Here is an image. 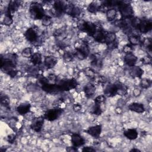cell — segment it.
<instances>
[{
	"mask_svg": "<svg viewBox=\"0 0 152 152\" xmlns=\"http://www.w3.org/2000/svg\"><path fill=\"white\" fill-rule=\"evenodd\" d=\"M142 45L147 49V50H148L150 52H151V40L150 38H146L145 39L143 40V41L142 42Z\"/></svg>",
	"mask_w": 152,
	"mask_h": 152,
	"instance_id": "obj_37",
	"label": "cell"
},
{
	"mask_svg": "<svg viewBox=\"0 0 152 152\" xmlns=\"http://www.w3.org/2000/svg\"><path fill=\"white\" fill-rule=\"evenodd\" d=\"M66 150L68 151H75L77 150V148L75 147L74 146L72 147H68L66 148Z\"/></svg>",
	"mask_w": 152,
	"mask_h": 152,
	"instance_id": "obj_47",
	"label": "cell"
},
{
	"mask_svg": "<svg viewBox=\"0 0 152 152\" xmlns=\"http://www.w3.org/2000/svg\"><path fill=\"white\" fill-rule=\"evenodd\" d=\"M81 14V10L79 7H77V6H74L73 7V9L71 12V14L70 15L72 17H74V18H77Z\"/></svg>",
	"mask_w": 152,
	"mask_h": 152,
	"instance_id": "obj_36",
	"label": "cell"
},
{
	"mask_svg": "<svg viewBox=\"0 0 152 152\" xmlns=\"http://www.w3.org/2000/svg\"><path fill=\"white\" fill-rule=\"evenodd\" d=\"M15 56L16 55L14 53L7 54L4 56L1 55V69L11 77H15L18 72L15 69Z\"/></svg>",
	"mask_w": 152,
	"mask_h": 152,
	"instance_id": "obj_1",
	"label": "cell"
},
{
	"mask_svg": "<svg viewBox=\"0 0 152 152\" xmlns=\"http://www.w3.org/2000/svg\"><path fill=\"white\" fill-rule=\"evenodd\" d=\"M118 8L122 15V18L131 19L134 17V10L130 4L121 1Z\"/></svg>",
	"mask_w": 152,
	"mask_h": 152,
	"instance_id": "obj_4",
	"label": "cell"
},
{
	"mask_svg": "<svg viewBox=\"0 0 152 152\" xmlns=\"http://www.w3.org/2000/svg\"><path fill=\"white\" fill-rule=\"evenodd\" d=\"M116 36L115 33L106 32L104 37V43L108 46L114 43L115 42H116Z\"/></svg>",
	"mask_w": 152,
	"mask_h": 152,
	"instance_id": "obj_24",
	"label": "cell"
},
{
	"mask_svg": "<svg viewBox=\"0 0 152 152\" xmlns=\"http://www.w3.org/2000/svg\"><path fill=\"white\" fill-rule=\"evenodd\" d=\"M20 7V2L17 1H11L8 5L7 10H8L12 14L17 11Z\"/></svg>",
	"mask_w": 152,
	"mask_h": 152,
	"instance_id": "obj_29",
	"label": "cell"
},
{
	"mask_svg": "<svg viewBox=\"0 0 152 152\" xmlns=\"http://www.w3.org/2000/svg\"><path fill=\"white\" fill-rule=\"evenodd\" d=\"M74 56V53H69V52H66L64 54V60L66 62H69L71 61L72 60Z\"/></svg>",
	"mask_w": 152,
	"mask_h": 152,
	"instance_id": "obj_39",
	"label": "cell"
},
{
	"mask_svg": "<svg viewBox=\"0 0 152 152\" xmlns=\"http://www.w3.org/2000/svg\"><path fill=\"white\" fill-rule=\"evenodd\" d=\"M94 115H100L102 113V110L101 108V104H94V107L92 109V112H91Z\"/></svg>",
	"mask_w": 152,
	"mask_h": 152,
	"instance_id": "obj_35",
	"label": "cell"
},
{
	"mask_svg": "<svg viewBox=\"0 0 152 152\" xmlns=\"http://www.w3.org/2000/svg\"><path fill=\"white\" fill-rule=\"evenodd\" d=\"M129 33L128 40L131 45H137L141 42L139 34H134L131 31Z\"/></svg>",
	"mask_w": 152,
	"mask_h": 152,
	"instance_id": "obj_25",
	"label": "cell"
},
{
	"mask_svg": "<svg viewBox=\"0 0 152 152\" xmlns=\"http://www.w3.org/2000/svg\"><path fill=\"white\" fill-rule=\"evenodd\" d=\"M123 51L126 54V53H130V52H132V46L131 45H125L124 48H123Z\"/></svg>",
	"mask_w": 152,
	"mask_h": 152,
	"instance_id": "obj_41",
	"label": "cell"
},
{
	"mask_svg": "<svg viewBox=\"0 0 152 152\" xmlns=\"http://www.w3.org/2000/svg\"><path fill=\"white\" fill-rule=\"evenodd\" d=\"M141 61H142V64H151V56H144V57H143V58L141 59Z\"/></svg>",
	"mask_w": 152,
	"mask_h": 152,
	"instance_id": "obj_40",
	"label": "cell"
},
{
	"mask_svg": "<svg viewBox=\"0 0 152 152\" xmlns=\"http://www.w3.org/2000/svg\"><path fill=\"white\" fill-rule=\"evenodd\" d=\"M151 85V81L148 78H142L140 81V86L142 88H148Z\"/></svg>",
	"mask_w": 152,
	"mask_h": 152,
	"instance_id": "obj_32",
	"label": "cell"
},
{
	"mask_svg": "<svg viewBox=\"0 0 152 152\" xmlns=\"http://www.w3.org/2000/svg\"><path fill=\"white\" fill-rule=\"evenodd\" d=\"M1 103L5 106H7L9 104V99L7 96H1Z\"/></svg>",
	"mask_w": 152,
	"mask_h": 152,
	"instance_id": "obj_43",
	"label": "cell"
},
{
	"mask_svg": "<svg viewBox=\"0 0 152 152\" xmlns=\"http://www.w3.org/2000/svg\"><path fill=\"white\" fill-rule=\"evenodd\" d=\"M29 12L31 17L34 20H42L46 15L42 5L37 2H33L30 4Z\"/></svg>",
	"mask_w": 152,
	"mask_h": 152,
	"instance_id": "obj_2",
	"label": "cell"
},
{
	"mask_svg": "<svg viewBox=\"0 0 152 152\" xmlns=\"http://www.w3.org/2000/svg\"><path fill=\"white\" fill-rule=\"evenodd\" d=\"M152 28V23L151 21L145 20V19H141L138 30L141 33H147L149 31L151 30Z\"/></svg>",
	"mask_w": 152,
	"mask_h": 152,
	"instance_id": "obj_9",
	"label": "cell"
},
{
	"mask_svg": "<svg viewBox=\"0 0 152 152\" xmlns=\"http://www.w3.org/2000/svg\"><path fill=\"white\" fill-rule=\"evenodd\" d=\"M45 118L43 116H39L33 119L30 125V128L36 132H39L42 130L44 124Z\"/></svg>",
	"mask_w": 152,
	"mask_h": 152,
	"instance_id": "obj_8",
	"label": "cell"
},
{
	"mask_svg": "<svg viewBox=\"0 0 152 152\" xmlns=\"http://www.w3.org/2000/svg\"><path fill=\"white\" fill-rule=\"evenodd\" d=\"M73 109L75 112H78L81 109V106L80 104H75L73 106Z\"/></svg>",
	"mask_w": 152,
	"mask_h": 152,
	"instance_id": "obj_46",
	"label": "cell"
},
{
	"mask_svg": "<svg viewBox=\"0 0 152 152\" xmlns=\"http://www.w3.org/2000/svg\"><path fill=\"white\" fill-rule=\"evenodd\" d=\"M102 130V127L101 125H97L89 127L87 129L85 130L84 132L91 135V137L97 138L100 137Z\"/></svg>",
	"mask_w": 152,
	"mask_h": 152,
	"instance_id": "obj_11",
	"label": "cell"
},
{
	"mask_svg": "<svg viewBox=\"0 0 152 152\" xmlns=\"http://www.w3.org/2000/svg\"><path fill=\"white\" fill-rule=\"evenodd\" d=\"M63 112V109L61 107H54L48 110L44 114V118L49 121H53L58 119Z\"/></svg>",
	"mask_w": 152,
	"mask_h": 152,
	"instance_id": "obj_7",
	"label": "cell"
},
{
	"mask_svg": "<svg viewBox=\"0 0 152 152\" xmlns=\"http://www.w3.org/2000/svg\"><path fill=\"white\" fill-rule=\"evenodd\" d=\"M57 84L60 91H66L75 88L77 86L78 83L75 79L71 78L61 80Z\"/></svg>",
	"mask_w": 152,
	"mask_h": 152,
	"instance_id": "obj_6",
	"label": "cell"
},
{
	"mask_svg": "<svg viewBox=\"0 0 152 152\" xmlns=\"http://www.w3.org/2000/svg\"><path fill=\"white\" fill-rule=\"evenodd\" d=\"M101 4H99L98 2L93 1L88 6L87 10L91 13H96L97 11L100 10Z\"/></svg>",
	"mask_w": 152,
	"mask_h": 152,
	"instance_id": "obj_28",
	"label": "cell"
},
{
	"mask_svg": "<svg viewBox=\"0 0 152 152\" xmlns=\"http://www.w3.org/2000/svg\"><path fill=\"white\" fill-rule=\"evenodd\" d=\"M30 61L34 66H38L42 64V55L40 53L36 52L30 57Z\"/></svg>",
	"mask_w": 152,
	"mask_h": 152,
	"instance_id": "obj_27",
	"label": "cell"
},
{
	"mask_svg": "<svg viewBox=\"0 0 152 152\" xmlns=\"http://www.w3.org/2000/svg\"><path fill=\"white\" fill-rule=\"evenodd\" d=\"M129 110L136 112V113H143L145 112V107L143 105V104L141 103H137V102H133L129 104L128 106Z\"/></svg>",
	"mask_w": 152,
	"mask_h": 152,
	"instance_id": "obj_17",
	"label": "cell"
},
{
	"mask_svg": "<svg viewBox=\"0 0 152 152\" xmlns=\"http://www.w3.org/2000/svg\"><path fill=\"white\" fill-rule=\"evenodd\" d=\"M106 33V31H104L102 28H99V29L97 28L96 31L93 34L92 37L97 42L104 43V39Z\"/></svg>",
	"mask_w": 152,
	"mask_h": 152,
	"instance_id": "obj_20",
	"label": "cell"
},
{
	"mask_svg": "<svg viewBox=\"0 0 152 152\" xmlns=\"http://www.w3.org/2000/svg\"><path fill=\"white\" fill-rule=\"evenodd\" d=\"M71 142L72 146L78 148L83 146L85 144V140L84 138L77 133H73L71 135Z\"/></svg>",
	"mask_w": 152,
	"mask_h": 152,
	"instance_id": "obj_10",
	"label": "cell"
},
{
	"mask_svg": "<svg viewBox=\"0 0 152 152\" xmlns=\"http://www.w3.org/2000/svg\"><path fill=\"white\" fill-rule=\"evenodd\" d=\"M84 91L87 97L90 98L94 96L96 92V86L94 84L89 83L84 87Z\"/></svg>",
	"mask_w": 152,
	"mask_h": 152,
	"instance_id": "obj_18",
	"label": "cell"
},
{
	"mask_svg": "<svg viewBox=\"0 0 152 152\" xmlns=\"http://www.w3.org/2000/svg\"><path fill=\"white\" fill-rule=\"evenodd\" d=\"M124 136L129 140H134L137 139L138 135L137 131L134 128H129L124 132Z\"/></svg>",
	"mask_w": 152,
	"mask_h": 152,
	"instance_id": "obj_23",
	"label": "cell"
},
{
	"mask_svg": "<svg viewBox=\"0 0 152 152\" xmlns=\"http://www.w3.org/2000/svg\"><path fill=\"white\" fill-rule=\"evenodd\" d=\"M33 50L31 48H24L22 52H21V55L25 57V58H30L33 55Z\"/></svg>",
	"mask_w": 152,
	"mask_h": 152,
	"instance_id": "obj_33",
	"label": "cell"
},
{
	"mask_svg": "<svg viewBox=\"0 0 152 152\" xmlns=\"http://www.w3.org/2000/svg\"><path fill=\"white\" fill-rule=\"evenodd\" d=\"M137 59V57L132 52L126 53L124 58V61L125 63L130 67L135 65Z\"/></svg>",
	"mask_w": 152,
	"mask_h": 152,
	"instance_id": "obj_15",
	"label": "cell"
},
{
	"mask_svg": "<svg viewBox=\"0 0 152 152\" xmlns=\"http://www.w3.org/2000/svg\"><path fill=\"white\" fill-rule=\"evenodd\" d=\"M117 84H109L104 89V95L106 97H112L116 95Z\"/></svg>",
	"mask_w": 152,
	"mask_h": 152,
	"instance_id": "obj_14",
	"label": "cell"
},
{
	"mask_svg": "<svg viewBox=\"0 0 152 152\" xmlns=\"http://www.w3.org/2000/svg\"><path fill=\"white\" fill-rule=\"evenodd\" d=\"M118 13V10L115 8H110L106 11V18L109 21H113Z\"/></svg>",
	"mask_w": 152,
	"mask_h": 152,
	"instance_id": "obj_26",
	"label": "cell"
},
{
	"mask_svg": "<svg viewBox=\"0 0 152 152\" xmlns=\"http://www.w3.org/2000/svg\"><path fill=\"white\" fill-rule=\"evenodd\" d=\"M31 104L28 102H24L19 104L17 107V112L21 115H27L30 112Z\"/></svg>",
	"mask_w": 152,
	"mask_h": 152,
	"instance_id": "obj_16",
	"label": "cell"
},
{
	"mask_svg": "<svg viewBox=\"0 0 152 152\" xmlns=\"http://www.w3.org/2000/svg\"><path fill=\"white\" fill-rule=\"evenodd\" d=\"M141 91V90L138 88H135L132 91V93H133V95L135 96V97H138L140 95Z\"/></svg>",
	"mask_w": 152,
	"mask_h": 152,
	"instance_id": "obj_44",
	"label": "cell"
},
{
	"mask_svg": "<svg viewBox=\"0 0 152 152\" xmlns=\"http://www.w3.org/2000/svg\"><path fill=\"white\" fill-rule=\"evenodd\" d=\"M16 138V135L15 134H11L9 135H8L7 139V141L10 142V143H13L14 141H15Z\"/></svg>",
	"mask_w": 152,
	"mask_h": 152,
	"instance_id": "obj_42",
	"label": "cell"
},
{
	"mask_svg": "<svg viewBox=\"0 0 152 152\" xmlns=\"http://www.w3.org/2000/svg\"><path fill=\"white\" fill-rule=\"evenodd\" d=\"M41 87L42 90L48 93L54 94L60 92L59 88L57 84H52L48 82L43 84L42 86H41Z\"/></svg>",
	"mask_w": 152,
	"mask_h": 152,
	"instance_id": "obj_13",
	"label": "cell"
},
{
	"mask_svg": "<svg viewBox=\"0 0 152 152\" xmlns=\"http://www.w3.org/2000/svg\"><path fill=\"white\" fill-rule=\"evenodd\" d=\"M25 38L30 43H34L37 39H38L39 36L37 33V31L33 28H28L24 34Z\"/></svg>",
	"mask_w": 152,
	"mask_h": 152,
	"instance_id": "obj_12",
	"label": "cell"
},
{
	"mask_svg": "<svg viewBox=\"0 0 152 152\" xmlns=\"http://www.w3.org/2000/svg\"><path fill=\"white\" fill-rule=\"evenodd\" d=\"M41 20H42V24L44 26H49L52 24V22L51 17L47 15H45Z\"/></svg>",
	"mask_w": 152,
	"mask_h": 152,
	"instance_id": "obj_34",
	"label": "cell"
},
{
	"mask_svg": "<svg viewBox=\"0 0 152 152\" xmlns=\"http://www.w3.org/2000/svg\"><path fill=\"white\" fill-rule=\"evenodd\" d=\"M129 74L131 76L134 78H141L144 74V71L140 66L134 65L131 67L129 69Z\"/></svg>",
	"mask_w": 152,
	"mask_h": 152,
	"instance_id": "obj_21",
	"label": "cell"
},
{
	"mask_svg": "<svg viewBox=\"0 0 152 152\" xmlns=\"http://www.w3.org/2000/svg\"><path fill=\"white\" fill-rule=\"evenodd\" d=\"M12 23H13L12 14L8 10H7V12L3 19V24L5 26H10L12 24Z\"/></svg>",
	"mask_w": 152,
	"mask_h": 152,
	"instance_id": "obj_30",
	"label": "cell"
},
{
	"mask_svg": "<svg viewBox=\"0 0 152 152\" xmlns=\"http://www.w3.org/2000/svg\"><path fill=\"white\" fill-rule=\"evenodd\" d=\"M89 53L90 49L87 44L83 42L75 47V51L74 53V55L78 59L83 60L86 58L88 56Z\"/></svg>",
	"mask_w": 152,
	"mask_h": 152,
	"instance_id": "obj_5",
	"label": "cell"
},
{
	"mask_svg": "<svg viewBox=\"0 0 152 152\" xmlns=\"http://www.w3.org/2000/svg\"><path fill=\"white\" fill-rule=\"evenodd\" d=\"M58 59L53 56H48L45 58L44 65L48 69L52 68L57 64Z\"/></svg>",
	"mask_w": 152,
	"mask_h": 152,
	"instance_id": "obj_22",
	"label": "cell"
},
{
	"mask_svg": "<svg viewBox=\"0 0 152 152\" xmlns=\"http://www.w3.org/2000/svg\"><path fill=\"white\" fill-rule=\"evenodd\" d=\"M106 99V97L104 94H101L98 96H97L94 99V102L96 104H101L103 103Z\"/></svg>",
	"mask_w": 152,
	"mask_h": 152,
	"instance_id": "obj_38",
	"label": "cell"
},
{
	"mask_svg": "<svg viewBox=\"0 0 152 152\" xmlns=\"http://www.w3.org/2000/svg\"><path fill=\"white\" fill-rule=\"evenodd\" d=\"M130 151H140V150L137 148H132L130 150Z\"/></svg>",
	"mask_w": 152,
	"mask_h": 152,
	"instance_id": "obj_48",
	"label": "cell"
},
{
	"mask_svg": "<svg viewBox=\"0 0 152 152\" xmlns=\"http://www.w3.org/2000/svg\"><path fill=\"white\" fill-rule=\"evenodd\" d=\"M66 4L64 1H56L53 4V9L56 12V15H61L64 13V8Z\"/></svg>",
	"mask_w": 152,
	"mask_h": 152,
	"instance_id": "obj_19",
	"label": "cell"
},
{
	"mask_svg": "<svg viewBox=\"0 0 152 152\" xmlns=\"http://www.w3.org/2000/svg\"><path fill=\"white\" fill-rule=\"evenodd\" d=\"M128 92V87L121 84V83H117V92L116 94L119 96H125L127 94Z\"/></svg>",
	"mask_w": 152,
	"mask_h": 152,
	"instance_id": "obj_31",
	"label": "cell"
},
{
	"mask_svg": "<svg viewBox=\"0 0 152 152\" xmlns=\"http://www.w3.org/2000/svg\"><path fill=\"white\" fill-rule=\"evenodd\" d=\"M82 151H96V149L94 148L93 147H85L83 148Z\"/></svg>",
	"mask_w": 152,
	"mask_h": 152,
	"instance_id": "obj_45",
	"label": "cell"
},
{
	"mask_svg": "<svg viewBox=\"0 0 152 152\" xmlns=\"http://www.w3.org/2000/svg\"><path fill=\"white\" fill-rule=\"evenodd\" d=\"M77 27L81 31L86 33L88 36L92 37L97 30V27L92 22L86 21L83 20H80L77 23Z\"/></svg>",
	"mask_w": 152,
	"mask_h": 152,
	"instance_id": "obj_3",
	"label": "cell"
}]
</instances>
